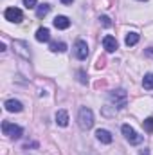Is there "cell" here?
I'll use <instances>...</instances> for the list:
<instances>
[{"instance_id": "obj_17", "label": "cell", "mask_w": 153, "mask_h": 155, "mask_svg": "<svg viewBox=\"0 0 153 155\" xmlns=\"http://www.w3.org/2000/svg\"><path fill=\"white\" fill-rule=\"evenodd\" d=\"M142 87H144L146 90H151L153 88V72H150V74L144 76V79H142Z\"/></svg>"}, {"instance_id": "obj_4", "label": "cell", "mask_w": 153, "mask_h": 155, "mask_svg": "<svg viewBox=\"0 0 153 155\" xmlns=\"http://www.w3.org/2000/svg\"><path fill=\"white\" fill-rule=\"evenodd\" d=\"M121 130H122V134H124V137H126V141H128L130 144H141V143H142V139H144V137H142V135H139V134L130 126V124H122V128H121Z\"/></svg>"}, {"instance_id": "obj_8", "label": "cell", "mask_w": 153, "mask_h": 155, "mask_svg": "<svg viewBox=\"0 0 153 155\" xmlns=\"http://www.w3.org/2000/svg\"><path fill=\"white\" fill-rule=\"evenodd\" d=\"M103 47H105V51H106V52H114L115 49L119 47V43H117V40H115L114 36L106 35V36L103 38Z\"/></svg>"}, {"instance_id": "obj_16", "label": "cell", "mask_w": 153, "mask_h": 155, "mask_svg": "<svg viewBox=\"0 0 153 155\" xmlns=\"http://www.w3.org/2000/svg\"><path fill=\"white\" fill-rule=\"evenodd\" d=\"M49 11H50V5L49 4H41V5H38V9H36V16L38 18H43Z\"/></svg>"}, {"instance_id": "obj_18", "label": "cell", "mask_w": 153, "mask_h": 155, "mask_svg": "<svg viewBox=\"0 0 153 155\" xmlns=\"http://www.w3.org/2000/svg\"><path fill=\"white\" fill-rule=\"evenodd\" d=\"M142 126H144V130H148V132H153V117H148V119H144V121H142Z\"/></svg>"}, {"instance_id": "obj_9", "label": "cell", "mask_w": 153, "mask_h": 155, "mask_svg": "<svg viewBox=\"0 0 153 155\" xmlns=\"http://www.w3.org/2000/svg\"><path fill=\"white\" fill-rule=\"evenodd\" d=\"M13 49H15V52H18L22 58L29 60V51H25V49H27V43H25V41H13Z\"/></svg>"}, {"instance_id": "obj_5", "label": "cell", "mask_w": 153, "mask_h": 155, "mask_svg": "<svg viewBox=\"0 0 153 155\" xmlns=\"http://www.w3.org/2000/svg\"><path fill=\"white\" fill-rule=\"evenodd\" d=\"M4 16H5V20L15 22V24H20V22L24 20V13H22L18 7H7V9L4 11Z\"/></svg>"}, {"instance_id": "obj_22", "label": "cell", "mask_w": 153, "mask_h": 155, "mask_svg": "<svg viewBox=\"0 0 153 155\" xmlns=\"http://www.w3.org/2000/svg\"><path fill=\"white\" fill-rule=\"evenodd\" d=\"M72 2H74V0H61V4H65V5H70Z\"/></svg>"}, {"instance_id": "obj_11", "label": "cell", "mask_w": 153, "mask_h": 155, "mask_svg": "<svg viewBox=\"0 0 153 155\" xmlns=\"http://www.w3.org/2000/svg\"><path fill=\"white\" fill-rule=\"evenodd\" d=\"M96 137H97V141H101L103 144H110L112 143V134L108 132V130H97L96 132Z\"/></svg>"}, {"instance_id": "obj_15", "label": "cell", "mask_w": 153, "mask_h": 155, "mask_svg": "<svg viewBox=\"0 0 153 155\" xmlns=\"http://www.w3.org/2000/svg\"><path fill=\"white\" fill-rule=\"evenodd\" d=\"M50 51H52V52H65V51H67V43H63V41H54V43H50Z\"/></svg>"}, {"instance_id": "obj_12", "label": "cell", "mask_w": 153, "mask_h": 155, "mask_svg": "<svg viewBox=\"0 0 153 155\" xmlns=\"http://www.w3.org/2000/svg\"><path fill=\"white\" fill-rule=\"evenodd\" d=\"M56 124L58 126H67L69 124V112L67 110H58L56 112Z\"/></svg>"}, {"instance_id": "obj_19", "label": "cell", "mask_w": 153, "mask_h": 155, "mask_svg": "<svg viewBox=\"0 0 153 155\" xmlns=\"http://www.w3.org/2000/svg\"><path fill=\"white\" fill-rule=\"evenodd\" d=\"M99 22H101L105 27H110V25H112V20H110L108 16H101V18H99Z\"/></svg>"}, {"instance_id": "obj_24", "label": "cell", "mask_w": 153, "mask_h": 155, "mask_svg": "<svg viewBox=\"0 0 153 155\" xmlns=\"http://www.w3.org/2000/svg\"><path fill=\"white\" fill-rule=\"evenodd\" d=\"M139 2H146V0H139Z\"/></svg>"}, {"instance_id": "obj_3", "label": "cell", "mask_w": 153, "mask_h": 155, "mask_svg": "<svg viewBox=\"0 0 153 155\" xmlns=\"http://www.w3.org/2000/svg\"><path fill=\"white\" fill-rule=\"evenodd\" d=\"M2 132H4V135H7V137H11V139H20L22 134H24V130H22L20 126L13 124V123H9V121H4V123H2Z\"/></svg>"}, {"instance_id": "obj_21", "label": "cell", "mask_w": 153, "mask_h": 155, "mask_svg": "<svg viewBox=\"0 0 153 155\" xmlns=\"http://www.w3.org/2000/svg\"><path fill=\"white\" fill-rule=\"evenodd\" d=\"M79 81H81V83H86V79H85V72H83V71H81V72H79Z\"/></svg>"}, {"instance_id": "obj_2", "label": "cell", "mask_w": 153, "mask_h": 155, "mask_svg": "<svg viewBox=\"0 0 153 155\" xmlns=\"http://www.w3.org/2000/svg\"><path fill=\"white\" fill-rule=\"evenodd\" d=\"M108 97H110V101L115 105V108H124L126 103H128V94H126V90H122V88L112 90Z\"/></svg>"}, {"instance_id": "obj_20", "label": "cell", "mask_w": 153, "mask_h": 155, "mask_svg": "<svg viewBox=\"0 0 153 155\" xmlns=\"http://www.w3.org/2000/svg\"><path fill=\"white\" fill-rule=\"evenodd\" d=\"M36 2H38V0H24V5H25L27 9H33V7H36Z\"/></svg>"}, {"instance_id": "obj_23", "label": "cell", "mask_w": 153, "mask_h": 155, "mask_svg": "<svg viewBox=\"0 0 153 155\" xmlns=\"http://www.w3.org/2000/svg\"><path fill=\"white\" fill-rule=\"evenodd\" d=\"M141 155H150V152H148V150H142V152H141Z\"/></svg>"}, {"instance_id": "obj_7", "label": "cell", "mask_w": 153, "mask_h": 155, "mask_svg": "<svg viewBox=\"0 0 153 155\" xmlns=\"http://www.w3.org/2000/svg\"><path fill=\"white\" fill-rule=\"evenodd\" d=\"M4 107H5L7 112H22V110H24V105H22L18 99H7V101L4 103Z\"/></svg>"}, {"instance_id": "obj_6", "label": "cell", "mask_w": 153, "mask_h": 155, "mask_svg": "<svg viewBox=\"0 0 153 155\" xmlns=\"http://www.w3.org/2000/svg\"><path fill=\"white\" fill-rule=\"evenodd\" d=\"M74 52H76L77 60H86V56H88V45H86L85 40H77L76 45H74Z\"/></svg>"}, {"instance_id": "obj_10", "label": "cell", "mask_w": 153, "mask_h": 155, "mask_svg": "<svg viewBox=\"0 0 153 155\" xmlns=\"http://www.w3.org/2000/svg\"><path fill=\"white\" fill-rule=\"evenodd\" d=\"M54 27H56V29H69V27H70V20H69L67 16L60 15V16L54 18Z\"/></svg>"}, {"instance_id": "obj_1", "label": "cell", "mask_w": 153, "mask_h": 155, "mask_svg": "<svg viewBox=\"0 0 153 155\" xmlns=\"http://www.w3.org/2000/svg\"><path fill=\"white\" fill-rule=\"evenodd\" d=\"M77 121H79L81 130H90V128L94 126V114H92V110L86 108V107H83V108L79 110Z\"/></svg>"}, {"instance_id": "obj_14", "label": "cell", "mask_w": 153, "mask_h": 155, "mask_svg": "<svg viewBox=\"0 0 153 155\" xmlns=\"http://www.w3.org/2000/svg\"><path fill=\"white\" fill-rule=\"evenodd\" d=\"M139 41V33H135V31H132V33H128L126 35V40H124V43L128 45V47H132V45H135Z\"/></svg>"}, {"instance_id": "obj_13", "label": "cell", "mask_w": 153, "mask_h": 155, "mask_svg": "<svg viewBox=\"0 0 153 155\" xmlns=\"http://www.w3.org/2000/svg\"><path fill=\"white\" fill-rule=\"evenodd\" d=\"M36 40L38 41H49L50 40V31L47 27H40L38 31H36Z\"/></svg>"}]
</instances>
